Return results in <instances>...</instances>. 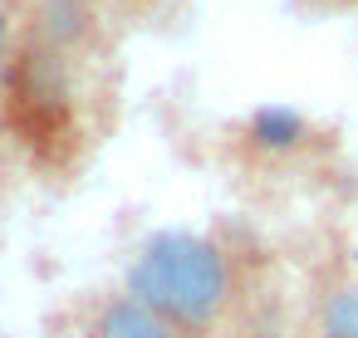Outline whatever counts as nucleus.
Returning <instances> with one entry per match:
<instances>
[{"label":"nucleus","instance_id":"nucleus-5","mask_svg":"<svg viewBox=\"0 0 358 338\" xmlns=\"http://www.w3.org/2000/svg\"><path fill=\"white\" fill-rule=\"evenodd\" d=\"M250 133H255L260 147H294V142L304 138V123H299V113H289V108H260Z\"/></svg>","mask_w":358,"mask_h":338},{"label":"nucleus","instance_id":"nucleus-3","mask_svg":"<svg viewBox=\"0 0 358 338\" xmlns=\"http://www.w3.org/2000/svg\"><path fill=\"white\" fill-rule=\"evenodd\" d=\"M319 338H358V284H338L319 309Z\"/></svg>","mask_w":358,"mask_h":338},{"label":"nucleus","instance_id":"nucleus-2","mask_svg":"<svg viewBox=\"0 0 358 338\" xmlns=\"http://www.w3.org/2000/svg\"><path fill=\"white\" fill-rule=\"evenodd\" d=\"M94 338H182V328L138 304L133 294H113L94 318Z\"/></svg>","mask_w":358,"mask_h":338},{"label":"nucleus","instance_id":"nucleus-1","mask_svg":"<svg viewBox=\"0 0 358 338\" xmlns=\"http://www.w3.org/2000/svg\"><path fill=\"white\" fill-rule=\"evenodd\" d=\"M128 294L177 328H206L231 299V265L216 240L162 230L128 265Z\"/></svg>","mask_w":358,"mask_h":338},{"label":"nucleus","instance_id":"nucleus-4","mask_svg":"<svg viewBox=\"0 0 358 338\" xmlns=\"http://www.w3.org/2000/svg\"><path fill=\"white\" fill-rule=\"evenodd\" d=\"M40 20H45V35H50L55 45H69V40H79V35L89 30V10H84V0H45Z\"/></svg>","mask_w":358,"mask_h":338}]
</instances>
